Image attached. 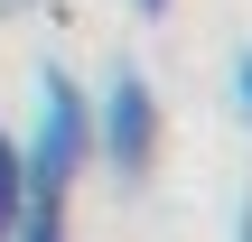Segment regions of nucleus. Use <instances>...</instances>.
I'll return each instance as SVG.
<instances>
[{
  "instance_id": "423d86ee",
  "label": "nucleus",
  "mask_w": 252,
  "mask_h": 242,
  "mask_svg": "<svg viewBox=\"0 0 252 242\" xmlns=\"http://www.w3.org/2000/svg\"><path fill=\"white\" fill-rule=\"evenodd\" d=\"M28 9H37V0H0V19H28Z\"/></svg>"
},
{
  "instance_id": "f257e3e1",
  "label": "nucleus",
  "mask_w": 252,
  "mask_h": 242,
  "mask_svg": "<svg viewBox=\"0 0 252 242\" xmlns=\"http://www.w3.org/2000/svg\"><path fill=\"white\" fill-rule=\"evenodd\" d=\"M94 168V93L65 75V65H37V121L19 140V233L47 242L65 233V205Z\"/></svg>"
},
{
  "instance_id": "7ed1b4c3",
  "label": "nucleus",
  "mask_w": 252,
  "mask_h": 242,
  "mask_svg": "<svg viewBox=\"0 0 252 242\" xmlns=\"http://www.w3.org/2000/svg\"><path fill=\"white\" fill-rule=\"evenodd\" d=\"M0 233H19V131L0 121Z\"/></svg>"
},
{
  "instance_id": "39448f33",
  "label": "nucleus",
  "mask_w": 252,
  "mask_h": 242,
  "mask_svg": "<svg viewBox=\"0 0 252 242\" xmlns=\"http://www.w3.org/2000/svg\"><path fill=\"white\" fill-rule=\"evenodd\" d=\"M131 9H140V19H168V9H178V0H131Z\"/></svg>"
},
{
  "instance_id": "20e7f679",
  "label": "nucleus",
  "mask_w": 252,
  "mask_h": 242,
  "mask_svg": "<svg viewBox=\"0 0 252 242\" xmlns=\"http://www.w3.org/2000/svg\"><path fill=\"white\" fill-rule=\"evenodd\" d=\"M234 103H243V121H252V47L234 56Z\"/></svg>"
},
{
  "instance_id": "f03ea898",
  "label": "nucleus",
  "mask_w": 252,
  "mask_h": 242,
  "mask_svg": "<svg viewBox=\"0 0 252 242\" xmlns=\"http://www.w3.org/2000/svg\"><path fill=\"white\" fill-rule=\"evenodd\" d=\"M159 140H168V121H159L150 75H140V65H112L103 93H94V159L112 168V187H150Z\"/></svg>"
}]
</instances>
